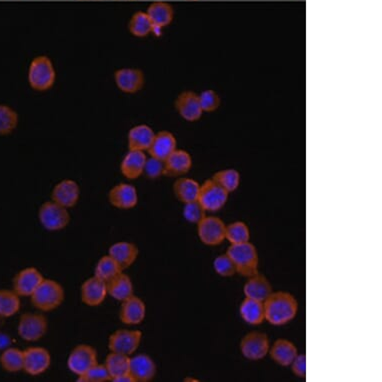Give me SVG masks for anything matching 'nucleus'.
I'll list each match as a JSON object with an SVG mask.
<instances>
[{
	"instance_id": "obj_9",
	"label": "nucleus",
	"mask_w": 382,
	"mask_h": 382,
	"mask_svg": "<svg viewBox=\"0 0 382 382\" xmlns=\"http://www.w3.org/2000/svg\"><path fill=\"white\" fill-rule=\"evenodd\" d=\"M239 348L241 354L248 361H261L270 352V339L265 333L250 332L242 337Z\"/></svg>"
},
{
	"instance_id": "obj_45",
	"label": "nucleus",
	"mask_w": 382,
	"mask_h": 382,
	"mask_svg": "<svg viewBox=\"0 0 382 382\" xmlns=\"http://www.w3.org/2000/svg\"><path fill=\"white\" fill-rule=\"evenodd\" d=\"M292 372L295 376L305 379L306 376V356L305 354H297L293 359L292 364Z\"/></svg>"
},
{
	"instance_id": "obj_27",
	"label": "nucleus",
	"mask_w": 382,
	"mask_h": 382,
	"mask_svg": "<svg viewBox=\"0 0 382 382\" xmlns=\"http://www.w3.org/2000/svg\"><path fill=\"white\" fill-rule=\"evenodd\" d=\"M268 354L275 363L281 366H290L293 359L299 354V350L292 341L279 339L270 346Z\"/></svg>"
},
{
	"instance_id": "obj_7",
	"label": "nucleus",
	"mask_w": 382,
	"mask_h": 382,
	"mask_svg": "<svg viewBox=\"0 0 382 382\" xmlns=\"http://www.w3.org/2000/svg\"><path fill=\"white\" fill-rule=\"evenodd\" d=\"M228 195L230 193L228 191L210 179L201 184V190H199L197 201L206 210V212H219L225 205L228 201Z\"/></svg>"
},
{
	"instance_id": "obj_21",
	"label": "nucleus",
	"mask_w": 382,
	"mask_h": 382,
	"mask_svg": "<svg viewBox=\"0 0 382 382\" xmlns=\"http://www.w3.org/2000/svg\"><path fill=\"white\" fill-rule=\"evenodd\" d=\"M164 175L170 177H182L192 168V157L183 150H175L164 161Z\"/></svg>"
},
{
	"instance_id": "obj_31",
	"label": "nucleus",
	"mask_w": 382,
	"mask_h": 382,
	"mask_svg": "<svg viewBox=\"0 0 382 382\" xmlns=\"http://www.w3.org/2000/svg\"><path fill=\"white\" fill-rule=\"evenodd\" d=\"M241 319L250 325H259L265 321L263 302L245 297L239 308Z\"/></svg>"
},
{
	"instance_id": "obj_28",
	"label": "nucleus",
	"mask_w": 382,
	"mask_h": 382,
	"mask_svg": "<svg viewBox=\"0 0 382 382\" xmlns=\"http://www.w3.org/2000/svg\"><path fill=\"white\" fill-rule=\"evenodd\" d=\"M155 132L146 124L133 126L128 132V148L130 150L148 151Z\"/></svg>"
},
{
	"instance_id": "obj_38",
	"label": "nucleus",
	"mask_w": 382,
	"mask_h": 382,
	"mask_svg": "<svg viewBox=\"0 0 382 382\" xmlns=\"http://www.w3.org/2000/svg\"><path fill=\"white\" fill-rule=\"evenodd\" d=\"M19 117L17 111L6 104H0V135H8L17 130Z\"/></svg>"
},
{
	"instance_id": "obj_29",
	"label": "nucleus",
	"mask_w": 382,
	"mask_h": 382,
	"mask_svg": "<svg viewBox=\"0 0 382 382\" xmlns=\"http://www.w3.org/2000/svg\"><path fill=\"white\" fill-rule=\"evenodd\" d=\"M108 285V293L110 296L115 301H123L134 294L133 290L132 281L126 273H119L117 277H113L111 281L106 282Z\"/></svg>"
},
{
	"instance_id": "obj_20",
	"label": "nucleus",
	"mask_w": 382,
	"mask_h": 382,
	"mask_svg": "<svg viewBox=\"0 0 382 382\" xmlns=\"http://www.w3.org/2000/svg\"><path fill=\"white\" fill-rule=\"evenodd\" d=\"M157 372V364L148 354L131 355L130 373L135 382L151 381Z\"/></svg>"
},
{
	"instance_id": "obj_13",
	"label": "nucleus",
	"mask_w": 382,
	"mask_h": 382,
	"mask_svg": "<svg viewBox=\"0 0 382 382\" xmlns=\"http://www.w3.org/2000/svg\"><path fill=\"white\" fill-rule=\"evenodd\" d=\"M43 279V275L37 268H23L15 274L12 290L21 297H30Z\"/></svg>"
},
{
	"instance_id": "obj_4",
	"label": "nucleus",
	"mask_w": 382,
	"mask_h": 382,
	"mask_svg": "<svg viewBox=\"0 0 382 382\" xmlns=\"http://www.w3.org/2000/svg\"><path fill=\"white\" fill-rule=\"evenodd\" d=\"M226 254L232 259L237 273L244 277H250L259 273V257L257 248L250 241L232 244Z\"/></svg>"
},
{
	"instance_id": "obj_18",
	"label": "nucleus",
	"mask_w": 382,
	"mask_h": 382,
	"mask_svg": "<svg viewBox=\"0 0 382 382\" xmlns=\"http://www.w3.org/2000/svg\"><path fill=\"white\" fill-rule=\"evenodd\" d=\"M108 285L106 282L97 279L93 275L82 283L81 288V299L86 305L90 308H97L101 305L108 296Z\"/></svg>"
},
{
	"instance_id": "obj_48",
	"label": "nucleus",
	"mask_w": 382,
	"mask_h": 382,
	"mask_svg": "<svg viewBox=\"0 0 382 382\" xmlns=\"http://www.w3.org/2000/svg\"><path fill=\"white\" fill-rule=\"evenodd\" d=\"M184 381H192V382H199V379H193V377H186L184 379Z\"/></svg>"
},
{
	"instance_id": "obj_16",
	"label": "nucleus",
	"mask_w": 382,
	"mask_h": 382,
	"mask_svg": "<svg viewBox=\"0 0 382 382\" xmlns=\"http://www.w3.org/2000/svg\"><path fill=\"white\" fill-rule=\"evenodd\" d=\"M175 108L182 119L186 121H197L203 114L199 95L194 91L186 90L181 92L175 101Z\"/></svg>"
},
{
	"instance_id": "obj_46",
	"label": "nucleus",
	"mask_w": 382,
	"mask_h": 382,
	"mask_svg": "<svg viewBox=\"0 0 382 382\" xmlns=\"http://www.w3.org/2000/svg\"><path fill=\"white\" fill-rule=\"evenodd\" d=\"M10 343L11 339L10 335L0 332V350H3L6 348H10Z\"/></svg>"
},
{
	"instance_id": "obj_17",
	"label": "nucleus",
	"mask_w": 382,
	"mask_h": 382,
	"mask_svg": "<svg viewBox=\"0 0 382 382\" xmlns=\"http://www.w3.org/2000/svg\"><path fill=\"white\" fill-rule=\"evenodd\" d=\"M108 201L117 210H132L139 203V193L132 184L119 183L111 188Z\"/></svg>"
},
{
	"instance_id": "obj_10",
	"label": "nucleus",
	"mask_w": 382,
	"mask_h": 382,
	"mask_svg": "<svg viewBox=\"0 0 382 382\" xmlns=\"http://www.w3.org/2000/svg\"><path fill=\"white\" fill-rule=\"evenodd\" d=\"M141 341V330H119L113 332L108 339V348L110 352L131 356L139 350Z\"/></svg>"
},
{
	"instance_id": "obj_15",
	"label": "nucleus",
	"mask_w": 382,
	"mask_h": 382,
	"mask_svg": "<svg viewBox=\"0 0 382 382\" xmlns=\"http://www.w3.org/2000/svg\"><path fill=\"white\" fill-rule=\"evenodd\" d=\"M81 199V188L77 181L71 179H64L59 181L51 191V201L63 206V208H74Z\"/></svg>"
},
{
	"instance_id": "obj_40",
	"label": "nucleus",
	"mask_w": 382,
	"mask_h": 382,
	"mask_svg": "<svg viewBox=\"0 0 382 382\" xmlns=\"http://www.w3.org/2000/svg\"><path fill=\"white\" fill-rule=\"evenodd\" d=\"M111 381L110 372L104 364H95L88 372L79 376V382H108Z\"/></svg>"
},
{
	"instance_id": "obj_8",
	"label": "nucleus",
	"mask_w": 382,
	"mask_h": 382,
	"mask_svg": "<svg viewBox=\"0 0 382 382\" xmlns=\"http://www.w3.org/2000/svg\"><path fill=\"white\" fill-rule=\"evenodd\" d=\"M97 362V352L90 344H79L68 357V368L77 376L88 372Z\"/></svg>"
},
{
	"instance_id": "obj_43",
	"label": "nucleus",
	"mask_w": 382,
	"mask_h": 382,
	"mask_svg": "<svg viewBox=\"0 0 382 382\" xmlns=\"http://www.w3.org/2000/svg\"><path fill=\"white\" fill-rule=\"evenodd\" d=\"M183 217L190 223L197 224L206 217V210L199 201L184 204Z\"/></svg>"
},
{
	"instance_id": "obj_35",
	"label": "nucleus",
	"mask_w": 382,
	"mask_h": 382,
	"mask_svg": "<svg viewBox=\"0 0 382 382\" xmlns=\"http://www.w3.org/2000/svg\"><path fill=\"white\" fill-rule=\"evenodd\" d=\"M104 365L108 368L111 381H112L115 377L130 373V356L110 352V354L106 356Z\"/></svg>"
},
{
	"instance_id": "obj_24",
	"label": "nucleus",
	"mask_w": 382,
	"mask_h": 382,
	"mask_svg": "<svg viewBox=\"0 0 382 382\" xmlns=\"http://www.w3.org/2000/svg\"><path fill=\"white\" fill-rule=\"evenodd\" d=\"M272 292V285L270 281L259 272L248 277V281L243 286L245 297L261 302L265 301Z\"/></svg>"
},
{
	"instance_id": "obj_11",
	"label": "nucleus",
	"mask_w": 382,
	"mask_h": 382,
	"mask_svg": "<svg viewBox=\"0 0 382 382\" xmlns=\"http://www.w3.org/2000/svg\"><path fill=\"white\" fill-rule=\"evenodd\" d=\"M226 225L219 217H205L197 223V234L202 243L217 246L225 241Z\"/></svg>"
},
{
	"instance_id": "obj_33",
	"label": "nucleus",
	"mask_w": 382,
	"mask_h": 382,
	"mask_svg": "<svg viewBox=\"0 0 382 382\" xmlns=\"http://www.w3.org/2000/svg\"><path fill=\"white\" fill-rule=\"evenodd\" d=\"M21 297L13 290H0V317L8 319L14 316L21 310Z\"/></svg>"
},
{
	"instance_id": "obj_32",
	"label": "nucleus",
	"mask_w": 382,
	"mask_h": 382,
	"mask_svg": "<svg viewBox=\"0 0 382 382\" xmlns=\"http://www.w3.org/2000/svg\"><path fill=\"white\" fill-rule=\"evenodd\" d=\"M23 350L17 348H8L0 354V366L4 372L17 373L23 370Z\"/></svg>"
},
{
	"instance_id": "obj_47",
	"label": "nucleus",
	"mask_w": 382,
	"mask_h": 382,
	"mask_svg": "<svg viewBox=\"0 0 382 382\" xmlns=\"http://www.w3.org/2000/svg\"><path fill=\"white\" fill-rule=\"evenodd\" d=\"M112 382H135L134 379L131 376L130 373H126V374H122L121 376L115 377L113 379Z\"/></svg>"
},
{
	"instance_id": "obj_12",
	"label": "nucleus",
	"mask_w": 382,
	"mask_h": 382,
	"mask_svg": "<svg viewBox=\"0 0 382 382\" xmlns=\"http://www.w3.org/2000/svg\"><path fill=\"white\" fill-rule=\"evenodd\" d=\"M23 372L30 376H39L48 372L51 365V355L46 348L31 346L23 350Z\"/></svg>"
},
{
	"instance_id": "obj_5",
	"label": "nucleus",
	"mask_w": 382,
	"mask_h": 382,
	"mask_svg": "<svg viewBox=\"0 0 382 382\" xmlns=\"http://www.w3.org/2000/svg\"><path fill=\"white\" fill-rule=\"evenodd\" d=\"M48 330V319L41 312H26L19 317L17 333L22 341L28 342L41 341Z\"/></svg>"
},
{
	"instance_id": "obj_26",
	"label": "nucleus",
	"mask_w": 382,
	"mask_h": 382,
	"mask_svg": "<svg viewBox=\"0 0 382 382\" xmlns=\"http://www.w3.org/2000/svg\"><path fill=\"white\" fill-rule=\"evenodd\" d=\"M108 254L113 257L124 270L137 261L139 250L132 242L119 241L110 246Z\"/></svg>"
},
{
	"instance_id": "obj_34",
	"label": "nucleus",
	"mask_w": 382,
	"mask_h": 382,
	"mask_svg": "<svg viewBox=\"0 0 382 382\" xmlns=\"http://www.w3.org/2000/svg\"><path fill=\"white\" fill-rule=\"evenodd\" d=\"M123 272L117 261L110 254L103 255L95 265L94 277L101 279L102 281L108 282L113 277Z\"/></svg>"
},
{
	"instance_id": "obj_39",
	"label": "nucleus",
	"mask_w": 382,
	"mask_h": 382,
	"mask_svg": "<svg viewBox=\"0 0 382 382\" xmlns=\"http://www.w3.org/2000/svg\"><path fill=\"white\" fill-rule=\"evenodd\" d=\"M225 239L232 244L244 243L250 241V230L243 221H235L226 225Z\"/></svg>"
},
{
	"instance_id": "obj_42",
	"label": "nucleus",
	"mask_w": 382,
	"mask_h": 382,
	"mask_svg": "<svg viewBox=\"0 0 382 382\" xmlns=\"http://www.w3.org/2000/svg\"><path fill=\"white\" fill-rule=\"evenodd\" d=\"M199 95V101L203 112H213L221 106V99L219 93L212 90L202 91Z\"/></svg>"
},
{
	"instance_id": "obj_25",
	"label": "nucleus",
	"mask_w": 382,
	"mask_h": 382,
	"mask_svg": "<svg viewBox=\"0 0 382 382\" xmlns=\"http://www.w3.org/2000/svg\"><path fill=\"white\" fill-rule=\"evenodd\" d=\"M146 159L148 157L144 151L130 150L122 159L121 164V170L123 177L130 181H134L141 177L143 174Z\"/></svg>"
},
{
	"instance_id": "obj_37",
	"label": "nucleus",
	"mask_w": 382,
	"mask_h": 382,
	"mask_svg": "<svg viewBox=\"0 0 382 382\" xmlns=\"http://www.w3.org/2000/svg\"><path fill=\"white\" fill-rule=\"evenodd\" d=\"M212 179L228 193L237 190L241 185V173L233 168L217 171L213 174Z\"/></svg>"
},
{
	"instance_id": "obj_3",
	"label": "nucleus",
	"mask_w": 382,
	"mask_h": 382,
	"mask_svg": "<svg viewBox=\"0 0 382 382\" xmlns=\"http://www.w3.org/2000/svg\"><path fill=\"white\" fill-rule=\"evenodd\" d=\"M28 79L32 90L39 92L50 90L57 81V70L50 57L39 55L33 59L28 68Z\"/></svg>"
},
{
	"instance_id": "obj_1",
	"label": "nucleus",
	"mask_w": 382,
	"mask_h": 382,
	"mask_svg": "<svg viewBox=\"0 0 382 382\" xmlns=\"http://www.w3.org/2000/svg\"><path fill=\"white\" fill-rule=\"evenodd\" d=\"M263 304L265 321L275 326L285 325L299 312V302L290 292H272Z\"/></svg>"
},
{
	"instance_id": "obj_41",
	"label": "nucleus",
	"mask_w": 382,
	"mask_h": 382,
	"mask_svg": "<svg viewBox=\"0 0 382 382\" xmlns=\"http://www.w3.org/2000/svg\"><path fill=\"white\" fill-rule=\"evenodd\" d=\"M213 268L217 274L222 277H232L237 274V268L228 254H221L213 261Z\"/></svg>"
},
{
	"instance_id": "obj_36",
	"label": "nucleus",
	"mask_w": 382,
	"mask_h": 382,
	"mask_svg": "<svg viewBox=\"0 0 382 382\" xmlns=\"http://www.w3.org/2000/svg\"><path fill=\"white\" fill-rule=\"evenodd\" d=\"M130 32L135 37H145L153 33V24L148 13L139 11L134 13L128 24Z\"/></svg>"
},
{
	"instance_id": "obj_2",
	"label": "nucleus",
	"mask_w": 382,
	"mask_h": 382,
	"mask_svg": "<svg viewBox=\"0 0 382 382\" xmlns=\"http://www.w3.org/2000/svg\"><path fill=\"white\" fill-rule=\"evenodd\" d=\"M66 292L54 279H44L30 296L31 303L41 312H50L63 303Z\"/></svg>"
},
{
	"instance_id": "obj_19",
	"label": "nucleus",
	"mask_w": 382,
	"mask_h": 382,
	"mask_svg": "<svg viewBox=\"0 0 382 382\" xmlns=\"http://www.w3.org/2000/svg\"><path fill=\"white\" fill-rule=\"evenodd\" d=\"M146 316V305L141 297L131 295L125 301H121L119 310V319L125 325H139Z\"/></svg>"
},
{
	"instance_id": "obj_6",
	"label": "nucleus",
	"mask_w": 382,
	"mask_h": 382,
	"mask_svg": "<svg viewBox=\"0 0 382 382\" xmlns=\"http://www.w3.org/2000/svg\"><path fill=\"white\" fill-rule=\"evenodd\" d=\"M39 219L48 232H59L70 224V214L68 208L50 201L42 203L39 208Z\"/></svg>"
},
{
	"instance_id": "obj_44",
	"label": "nucleus",
	"mask_w": 382,
	"mask_h": 382,
	"mask_svg": "<svg viewBox=\"0 0 382 382\" xmlns=\"http://www.w3.org/2000/svg\"><path fill=\"white\" fill-rule=\"evenodd\" d=\"M164 161L150 157L146 159L143 173L150 179H157L164 175Z\"/></svg>"
},
{
	"instance_id": "obj_14",
	"label": "nucleus",
	"mask_w": 382,
	"mask_h": 382,
	"mask_svg": "<svg viewBox=\"0 0 382 382\" xmlns=\"http://www.w3.org/2000/svg\"><path fill=\"white\" fill-rule=\"evenodd\" d=\"M114 82L122 92L134 94L143 88L145 77L139 68H124L115 71Z\"/></svg>"
},
{
	"instance_id": "obj_30",
	"label": "nucleus",
	"mask_w": 382,
	"mask_h": 382,
	"mask_svg": "<svg viewBox=\"0 0 382 382\" xmlns=\"http://www.w3.org/2000/svg\"><path fill=\"white\" fill-rule=\"evenodd\" d=\"M199 190H201V184L188 177H179L173 184L175 197L184 204L197 201Z\"/></svg>"
},
{
	"instance_id": "obj_23",
	"label": "nucleus",
	"mask_w": 382,
	"mask_h": 382,
	"mask_svg": "<svg viewBox=\"0 0 382 382\" xmlns=\"http://www.w3.org/2000/svg\"><path fill=\"white\" fill-rule=\"evenodd\" d=\"M151 22L153 24V33L161 32L164 28L170 26L174 17V10L168 2L157 1L150 4L148 11Z\"/></svg>"
},
{
	"instance_id": "obj_22",
	"label": "nucleus",
	"mask_w": 382,
	"mask_h": 382,
	"mask_svg": "<svg viewBox=\"0 0 382 382\" xmlns=\"http://www.w3.org/2000/svg\"><path fill=\"white\" fill-rule=\"evenodd\" d=\"M177 141L174 134L170 131L163 130L155 133L148 151L150 157L164 161L173 151L177 150Z\"/></svg>"
}]
</instances>
